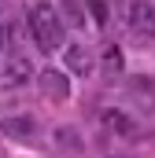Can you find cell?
<instances>
[{
  "mask_svg": "<svg viewBox=\"0 0 155 158\" xmlns=\"http://www.w3.org/2000/svg\"><path fill=\"white\" fill-rule=\"evenodd\" d=\"M26 22H30L33 44H37L41 52H55V48H63V19H59V11H55L48 0H37V4L30 7Z\"/></svg>",
  "mask_w": 155,
  "mask_h": 158,
  "instance_id": "cell-1",
  "label": "cell"
},
{
  "mask_svg": "<svg viewBox=\"0 0 155 158\" xmlns=\"http://www.w3.org/2000/svg\"><path fill=\"white\" fill-rule=\"evenodd\" d=\"M126 26L144 40H155V4L148 0H133L126 7Z\"/></svg>",
  "mask_w": 155,
  "mask_h": 158,
  "instance_id": "cell-2",
  "label": "cell"
},
{
  "mask_svg": "<svg viewBox=\"0 0 155 158\" xmlns=\"http://www.w3.org/2000/svg\"><path fill=\"white\" fill-rule=\"evenodd\" d=\"M33 77V63H30V55H22V52H11L7 59H4V85H26V81Z\"/></svg>",
  "mask_w": 155,
  "mask_h": 158,
  "instance_id": "cell-3",
  "label": "cell"
},
{
  "mask_svg": "<svg viewBox=\"0 0 155 158\" xmlns=\"http://www.w3.org/2000/svg\"><path fill=\"white\" fill-rule=\"evenodd\" d=\"M63 59H67L70 74H78V77H89L92 66H96V55H92L85 44H70V48H63Z\"/></svg>",
  "mask_w": 155,
  "mask_h": 158,
  "instance_id": "cell-4",
  "label": "cell"
},
{
  "mask_svg": "<svg viewBox=\"0 0 155 158\" xmlns=\"http://www.w3.org/2000/svg\"><path fill=\"white\" fill-rule=\"evenodd\" d=\"M37 85H41V92H44L48 99H67V96H70V77L59 74V70H41Z\"/></svg>",
  "mask_w": 155,
  "mask_h": 158,
  "instance_id": "cell-5",
  "label": "cell"
},
{
  "mask_svg": "<svg viewBox=\"0 0 155 158\" xmlns=\"http://www.w3.org/2000/svg\"><path fill=\"white\" fill-rule=\"evenodd\" d=\"M129 96L140 110H155V81L148 77H129Z\"/></svg>",
  "mask_w": 155,
  "mask_h": 158,
  "instance_id": "cell-6",
  "label": "cell"
},
{
  "mask_svg": "<svg viewBox=\"0 0 155 158\" xmlns=\"http://www.w3.org/2000/svg\"><path fill=\"white\" fill-rule=\"evenodd\" d=\"M100 121H104V125H111V132H118V136H133V132H137L133 118H129L126 110H115V107L100 110Z\"/></svg>",
  "mask_w": 155,
  "mask_h": 158,
  "instance_id": "cell-7",
  "label": "cell"
},
{
  "mask_svg": "<svg viewBox=\"0 0 155 158\" xmlns=\"http://www.w3.org/2000/svg\"><path fill=\"white\" fill-rule=\"evenodd\" d=\"M0 132H4V136H15V140H30L37 129H33V118L15 114V118H4V121H0Z\"/></svg>",
  "mask_w": 155,
  "mask_h": 158,
  "instance_id": "cell-8",
  "label": "cell"
},
{
  "mask_svg": "<svg viewBox=\"0 0 155 158\" xmlns=\"http://www.w3.org/2000/svg\"><path fill=\"white\" fill-rule=\"evenodd\" d=\"M55 143H63V147H74V151H81V136H78L74 129H67V125H59V129H55Z\"/></svg>",
  "mask_w": 155,
  "mask_h": 158,
  "instance_id": "cell-9",
  "label": "cell"
},
{
  "mask_svg": "<svg viewBox=\"0 0 155 158\" xmlns=\"http://www.w3.org/2000/svg\"><path fill=\"white\" fill-rule=\"evenodd\" d=\"M63 19H67V22H70V26H74L78 33H81V30H85V19H81V7H78L74 0H67V4H63Z\"/></svg>",
  "mask_w": 155,
  "mask_h": 158,
  "instance_id": "cell-10",
  "label": "cell"
},
{
  "mask_svg": "<svg viewBox=\"0 0 155 158\" xmlns=\"http://www.w3.org/2000/svg\"><path fill=\"white\" fill-rule=\"evenodd\" d=\"M104 70L107 74H118L122 70V52L118 48H104Z\"/></svg>",
  "mask_w": 155,
  "mask_h": 158,
  "instance_id": "cell-11",
  "label": "cell"
},
{
  "mask_svg": "<svg viewBox=\"0 0 155 158\" xmlns=\"http://www.w3.org/2000/svg\"><path fill=\"white\" fill-rule=\"evenodd\" d=\"M89 15H92L96 26H104V22H107V4H104V0H89Z\"/></svg>",
  "mask_w": 155,
  "mask_h": 158,
  "instance_id": "cell-12",
  "label": "cell"
},
{
  "mask_svg": "<svg viewBox=\"0 0 155 158\" xmlns=\"http://www.w3.org/2000/svg\"><path fill=\"white\" fill-rule=\"evenodd\" d=\"M0 7H4V0H0Z\"/></svg>",
  "mask_w": 155,
  "mask_h": 158,
  "instance_id": "cell-13",
  "label": "cell"
}]
</instances>
